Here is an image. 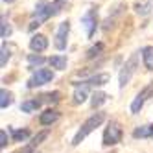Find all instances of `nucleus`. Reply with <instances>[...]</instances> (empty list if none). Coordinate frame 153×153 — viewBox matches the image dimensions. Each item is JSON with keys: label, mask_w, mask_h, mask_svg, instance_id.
<instances>
[{"label": "nucleus", "mask_w": 153, "mask_h": 153, "mask_svg": "<svg viewBox=\"0 0 153 153\" xmlns=\"http://www.w3.org/2000/svg\"><path fill=\"white\" fill-rule=\"evenodd\" d=\"M41 26V22H39V20H31V24H30V31H33L35 28H39Z\"/></svg>", "instance_id": "29"}, {"label": "nucleus", "mask_w": 153, "mask_h": 153, "mask_svg": "<svg viewBox=\"0 0 153 153\" xmlns=\"http://www.w3.org/2000/svg\"><path fill=\"white\" fill-rule=\"evenodd\" d=\"M65 4H67V0H53V2H52V17L57 15V13H61L63 7H65Z\"/></svg>", "instance_id": "24"}, {"label": "nucleus", "mask_w": 153, "mask_h": 153, "mask_svg": "<svg viewBox=\"0 0 153 153\" xmlns=\"http://www.w3.org/2000/svg\"><path fill=\"white\" fill-rule=\"evenodd\" d=\"M7 146V135H6V131L2 129L0 131V148H6Z\"/></svg>", "instance_id": "28"}, {"label": "nucleus", "mask_w": 153, "mask_h": 153, "mask_svg": "<svg viewBox=\"0 0 153 153\" xmlns=\"http://www.w3.org/2000/svg\"><path fill=\"white\" fill-rule=\"evenodd\" d=\"M46 137H48V131H42V133L35 135V137H33V140H31V144H30V148H28V149H33V148H37V146L41 144V142L46 138Z\"/></svg>", "instance_id": "23"}, {"label": "nucleus", "mask_w": 153, "mask_h": 153, "mask_svg": "<svg viewBox=\"0 0 153 153\" xmlns=\"http://www.w3.org/2000/svg\"><path fill=\"white\" fill-rule=\"evenodd\" d=\"M87 100V89L81 87V89H76L74 92V103H83Z\"/></svg>", "instance_id": "21"}, {"label": "nucleus", "mask_w": 153, "mask_h": 153, "mask_svg": "<svg viewBox=\"0 0 153 153\" xmlns=\"http://www.w3.org/2000/svg\"><path fill=\"white\" fill-rule=\"evenodd\" d=\"M68 31H70V22H68V20H63V22L57 26L56 37H53V45H56L57 50H65V48H67V37H68Z\"/></svg>", "instance_id": "6"}, {"label": "nucleus", "mask_w": 153, "mask_h": 153, "mask_svg": "<svg viewBox=\"0 0 153 153\" xmlns=\"http://www.w3.org/2000/svg\"><path fill=\"white\" fill-rule=\"evenodd\" d=\"M11 35V26L6 22V19H2V26H0V37L2 39H7Z\"/></svg>", "instance_id": "26"}, {"label": "nucleus", "mask_w": 153, "mask_h": 153, "mask_svg": "<svg viewBox=\"0 0 153 153\" xmlns=\"http://www.w3.org/2000/svg\"><path fill=\"white\" fill-rule=\"evenodd\" d=\"M107 98H109V96H107L105 92H94V94H92V100H91V105L96 109V107H100L102 103H105Z\"/></svg>", "instance_id": "19"}, {"label": "nucleus", "mask_w": 153, "mask_h": 153, "mask_svg": "<svg viewBox=\"0 0 153 153\" xmlns=\"http://www.w3.org/2000/svg\"><path fill=\"white\" fill-rule=\"evenodd\" d=\"M151 9H153V0H142V2H137V4H135V11H137V15H140V17L149 15Z\"/></svg>", "instance_id": "12"}, {"label": "nucleus", "mask_w": 153, "mask_h": 153, "mask_svg": "<svg viewBox=\"0 0 153 153\" xmlns=\"http://www.w3.org/2000/svg\"><path fill=\"white\" fill-rule=\"evenodd\" d=\"M81 26L85 28V31H87V37H92L94 35V31H96V28H98V11L96 9H89V11H85L83 13V17H81Z\"/></svg>", "instance_id": "3"}, {"label": "nucleus", "mask_w": 153, "mask_h": 153, "mask_svg": "<svg viewBox=\"0 0 153 153\" xmlns=\"http://www.w3.org/2000/svg\"><path fill=\"white\" fill-rule=\"evenodd\" d=\"M48 63H50V67L56 68V70H65L67 68V57L65 56H52L48 59Z\"/></svg>", "instance_id": "14"}, {"label": "nucleus", "mask_w": 153, "mask_h": 153, "mask_svg": "<svg viewBox=\"0 0 153 153\" xmlns=\"http://www.w3.org/2000/svg\"><path fill=\"white\" fill-rule=\"evenodd\" d=\"M151 129H153V126H151Z\"/></svg>", "instance_id": "31"}, {"label": "nucleus", "mask_w": 153, "mask_h": 153, "mask_svg": "<svg viewBox=\"0 0 153 153\" xmlns=\"http://www.w3.org/2000/svg\"><path fill=\"white\" fill-rule=\"evenodd\" d=\"M105 120V114L103 113H94L91 118H87L85 122L81 124V127H79V131H78V135L74 137V140H72V144L74 146H78V144H81V142L85 140V137L89 135V133H92V131L100 126L102 122Z\"/></svg>", "instance_id": "1"}, {"label": "nucleus", "mask_w": 153, "mask_h": 153, "mask_svg": "<svg viewBox=\"0 0 153 153\" xmlns=\"http://www.w3.org/2000/svg\"><path fill=\"white\" fill-rule=\"evenodd\" d=\"M2 2H6V4H11V2H15V0H2Z\"/></svg>", "instance_id": "30"}, {"label": "nucleus", "mask_w": 153, "mask_h": 153, "mask_svg": "<svg viewBox=\"0 0 153 153\" xmlns=\"http://www.w3.org/2000/svg\"><path fill=\"white\" fill-rule=\"evenodd\" d=\"M120 140H122V129H120V126L116 122H111L107 126L105 133H103V144L105 146H114Z\"/></svg>", "instance_id": "4"}, {"label": "nucleus", "mask_w": 153, "mask_h": 153, "mask_svg": "<svg viewBox=\"0 0 153 153\" xmlns=\"http://www.w3.org/2000/svg\"><path fill=\"white\" fill-rule=\"evenodd\" d=\"M142 53V61H144V67L148 70H153V46H144L140 50Z\"/></svg>", "instance_id": "13"}, {"label": "nucleus", "mask_w": 153, "mask_h": 153, "mask_svg": "<svg viewBox=\"0 0 153 153\" xmlns=\"http://www.w3.org/2000/svg\"><path fill=\"white\" fill-rule=\"evenodd\" d=\"M133 137H135V138L153 137V129H151V126H142V127H137V129L133 131Z\"/></svg>", "instance_id": "16"}, {"label": "nucleus", "mask_w": 153, "mask_h": 153, "mask_svg": "<svg viewBox=\"0 0 153 153\" xmlns=\"http://www.w3.org/2000/svg\"><path fill=\"white\" fill-rule=\"evenodd\" d=\"M153 94V81L149 83V85H146L144 89H142L138 94H137V98L133 100V103H131V113L133 114H137V113H140V109H142V105L146 103V100Z\"/></svg>", "instance_id": "7"}, {"label": "nucleus", "mask_w": 153, "mask_h": 153, "mask_svg": "<svg viewBox=\"0 0 153 153\" xmlns=\"http://www.w3.org/2000/svg\"><path fill=\"white\" fill-rule=\"evenodd\" d=\"M53 79V72L50 68H37L31 76V79L28 81V87H41V85H46Z\"/></svg>", "instance_id": "5"}, {"label": "nucleus", "mask_w": 153, "mask_h": 153, "mask_svg": "<svg viewBox=\"0 0 153 153\" xmlns=\"http://www.w3.org/2000/svg\"><path fill=\"white\" fill-rule=\"evenodd\" d=\"M45 61H46V59L42 57L41 53H30V56H28V63L31 65V67H33V65H42Z\"/></svg>", "instance_id": "25"}, {"label": "nucleus", "mask_w": 153, "mask_h": 153, "mask_svg": "<svg viewBox=\"0 0 153 153\" xmlns=\"http://www.w3.org/2000/svg\"><path fill=\"white\" fill-rule=\"evenodd\" d=\"M30 48L33 50V52H45L46 48H48V39L45 37V35H41V33H37V35H33L30 39Z\"/></svg>", "instance_id": "9"}, {"label": "nucleus", "mask_w": 153, "mask_h": 153, "mask_svg": "<svg viewBox=\"0 0 153 153\" xmlns=\"http://www.w3.org/2000/svg\"><path fill=\"white\" fill-rule=\"evenodd\" d=\"M57 118H59V113L57 111H53V109H46L45 113H41L39 122H41V126H52Z\"/></svg>", "instance_id": "11"}, {"label": "nucleus", "mask_w": 153, "mask_h": 153, "mask_svg": "<svg viewBox=\"0 0 153 153\" xmlns=\"http://www.w3.org/2000/svg\"><path fill=\"white\" fill-rule=\"evenodd\" d=\"M35 17H37L39 22L48 20L52 17V2H48V0H39L37 6H35Z\"/></svg>", "instance_id": "8"}, {"label": "nucleus", "mask_w": 153, "mask_h": 153, "mask_svg": "<svg viewBox=\"0 0 153 153\" xmlns=\"http://www.w3.org/2000/svg\"><path fill=\"white\" fill-rule=\"evenodd\" d=\"M109 81V74H96V76H92V78H89V79H85L83 81V87L85 89H89V87H102V85H105Z\"/></svg>", "instance_id": "10"}, {"label": "nucleus", "mask_w": 153, "mask_h": 153, "mask_svg": "<svg viewBox=\"0 0 153 153\" xmlns=\"http://www.w3.org/2000/svg\"><path fill=\"white\" fill-rule=\"evenodd\" d=\"M28 137H30V131L28 129H17V131H13V140L15 142H22Z\"/></svg>", "instance_id": "22"}, {"label": "nucleus", "mask_w": 153, "mask_h": 153, "mask_svg": "<svg viewBox=\"0 0 153 153\" xmlns=\"http://www.w3.org/2000/svg\"><path fill=\"white\" fill-rule=\"evenodd\" d=\"M59 92L53 91V92H48V94H42L41 96V102H46V103H57L59 102Z\"/></svg>", "instance_id": "20"}, {"label": "nucleus", "mask_w": 153, "mask_h": 153, "mask_svg": "<svg viewBox=\"0 0 153 153\" xmlns=\"http://www.w3.org/2000/svg\"><path fill=\"white\" fill-rule=\"evenodd\" d=\"M137 63H138V53H133V56L126 61V65L122 67L120 76H118V85H120V89H124V87L131 81V78H133V74H135V70H137Z\"/></svg>", "instance_id": "2"}, {"label": "nucleus", "mask_w": 153, "mask_h": 153, "mask_svg": "<svg viewBox=\"0 0 153 153\" xmlns=\"http://www.w3.org/2000/svg\"><path fill=\"white\" fill-rule=\"evenodd\" d=\"M102 50H103V42H96L94 46H91L89 50H87L85 57H87V59H94L96 56H100V53H102Z\"/></svg>", "instance_id": "18"}, {"label": "nucleus", "mask_w": 153, "mask_h": 153, "mask_svg": "<svg viewBox=\"0 0 153 153\" xmlns=\"http://www.w3.org/2000/svg\"><path fill=\"white\" fill-rule=\"evenodd\" d=\"M41 100H37V98H35V100H28V102H24L22 105H20V111H22V113H31V111H35V109H39L41 107Z\"/></svg>", "instance_id": "15"}, {"label": "nucleus", "mask_w": 153, "mask_h": 153, "mask_svg": "<svg viewBox=\"0 0 153 153\" xmlns=\"http://www.w3.org/2000/svg\"><path fill=\"white\" fill-rule=\"evenodd\" d=\"M0 52H2V59H0V65H2V67H6V63L9 61V57H11V53H9V50H7V46H6V45H2Z\"/></svg>", "instance_id": "27"}, {"label": "nucleus", "mask_w": 153, "mask_h": 153, "mask_svg": "<svg viewBox=\"0 0 153 153\" xmlns=\"http://www.w3.org/2000/svg\"><path fill=\"white\" fill-rule=\"evenodd\" d=\"M11 103H13V94L9 92V91H6V89H2V91H0V107L6 109Z\"/></svg>", "instance_id": "17"}]
</instances>
